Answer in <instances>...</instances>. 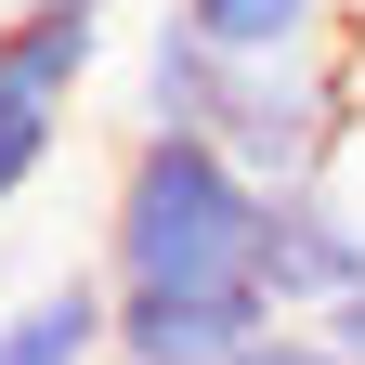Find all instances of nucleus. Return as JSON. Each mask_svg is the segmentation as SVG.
Wrapping results in <instances>:
<instances>
[{
    "instance_id": "nucleus-1",
    "label": "nucleus",
    "mask_w": 365,
    "mask_h": 365,
    "mask_svg": "<svg viewBox=\"0 0 365 365\" xmlns=\"http://www.w3.org/2000/svg\"><path fill=\"white\" fill-rule=\"evenodd\" d=\"M261 196L209 130H130L105 182V287H261Z\"/></svg>"
},
{
    "instance_id": "nucleus-2",
    "label": "nucleus",
    "mask_w": 365,
    "mask_h": 365,
    "mask_svg": "<svg viewBox=\"0 0 365 365\" xmlns=\"http://www.w3.org/2000/svg\"><path fill=\"white\" fill-rule=\"evenodd\" d=\"M339 130H352V53L327 39V53H261V66H235L209 144L235 157V170H261V182H300V170L339 157Z\"/></svg>"
},
{
    "instance_id": "nucleus-3",
    "label": "nucleus",
    "mask_w": 365,
    "mask_h": 365,
    "mask_svg": "<svg viewBox=\"0 0 365 365\" xmlns=\"http://www.w3.org/2000/svg\"><path fill=\"white\" fill-rule=\"evenodd\" d=\"M352 287H365V209L339 196L327 170L274 182V196H261V300L274 313H339Z\"/></svg>"
},
{
    "instance_id": "nucleus-4",
    "label": "nucleus",
    "mask_w": 365,
    "mask_h": 365,
    "mask_svg": "<svg viewBox=\"0 0 365 365\" xmlns=\"http://www.w3.org/2000/svg\"><path fill=\"white\" fill-rule=\"evenodd\" d=\"M261 327V287H118V365H235Z\"/></svg>"
},
{
    "instance_id": "nucleus-5",
    "label": "nucleus",
    "mask_w": 365,
    "mask_h": 365,
    "mask_svg": "<svg viewBox=\"0 0 365 365\" xmlns=\"http://www.w3.org/2000/svg\"><path fill=\"white\" fill-rule=\"evenodd\" d=\"M222 91H235V53L170 0L130 53V130H222Z\"/></svg>"
},
{
    "instance_id": "nucleus-6",
    "label": "nucleus",
    "mask_w": 365,
    "mask_h": 365,
    "mask_svg": "<svg viewBox=\"0 0 365 365\" xmlns=\"http://www.w3.org/2000/svg\"><path fill=\"white\" fill-rule=\"evenodd\" d=\"M0 365H118V287L53 274V287L0 300Z\"/></svg>"
},
{
    "instance_id": "nucleus-7",
    "label": "nucleus",
    "mask_w": 365,
    "mask_h": 365,
    "mask_svg": "<svg viewBox=\"0 0 365 365\" xmlns=\"http://www.w3.org/2000/svg\"><path fill=\"white\" fill-rule=\"evenodd\" d=\"M105 66V14H0V105H78Z\"/></svg>"
},
{
    "instance_id": "nucleus-8",
    "label": "nucleus",
    "mask_w": 365,
    "mask_h": 365,
    "mask_svg": "<svg viewBox=\"0 0 365 365\" xmlns=\"http://www.w3.org/2000/svg\"><path fill=\"white\" fill-rule=\"evenodd\" d=\"M235 66H261V53H327V39L352 26V0H182Z\"/></svg>"
},
{
    "instance_id": "nucleus-9",
    "label": "nucleus",
    "mask_w": 365,
    "mask_h": 365,
    "mask_svg": "<svg viewBox=\"0 0 365 365\" xmlns=\"http://www.w3.org/2000/svg\"><path fill=\"white\" fill-rule=\"evenodd\" d=\"M53 144H66V105H0V222H14V196L53 170Z\"/></svg>"
},
{
    "instance_id": "nucleus-10",
    "label": "nucleus",
    "mask_w": 365,
    "mask_h": 365,
    "mask_svg": "<svg viewBox=\"0 0 365 365\" xmlns=\"http://www.w3.org/2000/svg\"><path fill=\"white\" fill-rule=\"evenodd\" d=\"M235 365H352V352H339V327H327V313H274V327H261Z\"/></svg>"
},
{
    "instance_id": "nucleus-11",
    "label": "nucleus",
    "mask_w": 365,
    "mask_h": 365,
    "mask_svg": "<svg viewBox=\"0 0 365 365\" xmlns=\"http://www.w3.org/2000/svg\"><path fill=\"white\" fill-rule=\"evenodd\" d=\"M327 327H339V352H352V365H365V287H352V300H339V313H327Z\"/></svg>"
},
{
    "instance_id": "nucleus-12",
    "label": "nucleus",
    "mask_w": 365,
    "mask_h": 365,
    "mask_svg": "<svg viewBox=\"0 0 365 365\" xmlns=\"http://www.w3.org/2000/svg\"><path fill=\"white\" fill-rule=\"evenodd\" d=\"M0 14H105V0H0Z\"/></svg>"
},
{
    "instance_id": "nucleus-13",
    "label": "nucleus",
    "mask_w": 365,
    "mask_h": 365,
    "mask_svg": "<svg viewBox=\"0 0 365 365\" xmlns=\"http://www.w3.org/2000/svg\"><path fill=\"white\" fill-rule=\"evenodd\" d=\"M352 14H365V0H352Z\"/></svg>"
}]
</instances>
